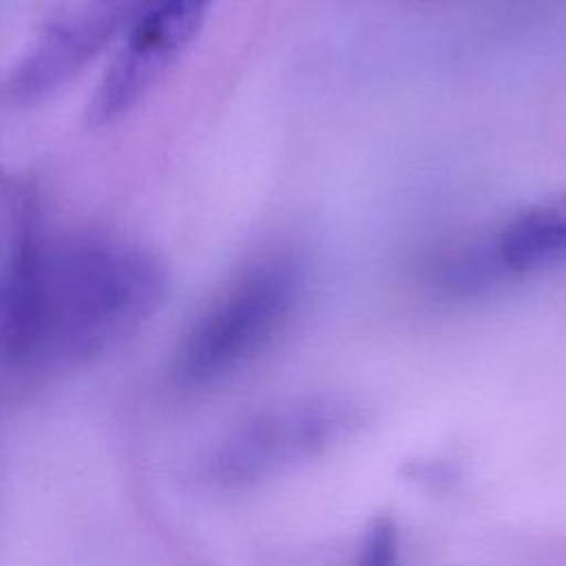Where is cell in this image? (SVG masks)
<instances>
[{"label":"cell","instance_id":"cell-1","mask_svg":"<svg viewBox=\"0 0 566 566\" xmlns=\"http://www.w3.org/2000/svg\"><path fill=\"white\" fill-rule=\"evenodd\" d=\"M0 354L7 369L64 371L139 332L170 272L146 245L97 230L49 234L29 188L7 197Z\"/></svg>","mask_w":566,"mask_h":566},{"label":"cell","instance_id":"cell-2","mask_svg":"<svg viewBox=\"0 0 566 566\" xmlns=\"http://www.w3.org/2000/svg\"><path fill=\"white\" fill-rule=\"evenodd\" d=\"M303 292V270L276 252L250 263L199 314L175 360L186 385L228 376L259 354L290 321Z\"/></svg>","mask_w":566,"mask_h":566},{"label":"cell","instance_id":"cell-3","mask_svg":"<svg viewBox=\"0 0 566 566\" xmlns=\"http://www.w3.org/2000/svg\"><path fill=\"white\" fill-rule=\"evenodd\" d=\"M363 418L354 400L327 394L268 407L226 431L203 453L197 475L223 489L261 482L332 449Z\"/></svg>","mask_w":566,"mask_h":566},{"label":"cell","instance_id":"cell-4","mask_svg":"<svg viewBox=\"0 0 566 566\" xmlns=\"http://www.w3.org/2000/svg\"><path fill=\"white\" fill-rule=\"evenodd\" d=\"M210 4L212 0H139L93 93L86 119L106 126L128 115L190 46Z\"/></svg>","mask_w":566,"mask_h":566},{"label":"cell","instance_id":"cell-5","mask_svg":"<svg viewBox=\"0 0 566 566\" xmlns=\"http://www.w3.org/2000/svg\"><path fill=\"white\" fill-rule=\"evenodd\" d=\"M139 0H60L13 64L4 93L31 106L64 88L113 42L119 44Z\"/></svg>","mask_w":566,"mask_h":566},{"label":"cell","instance_id":"cell-6","mask_svg":"<svg viewBox=\"0 0 566 566\" xmlns=\"http://www.w3.org/2000/svg\"><path fill=\"white\" fill-rule=\"evenodd\" d=\"M559 263H566V192L511 217L480 254L451 270V279L471 285L484 274H528Z\"/></svg>","mask_w":566,"mask_h":566},{"label":"cell","instance_id":"cell-7","mask_svg":"<svg viewBox=\"0 0 566 566\" xmlns=\"http://www.w3.org/2000/svg\"><path fill=\"white\" fill-rule=\"evenodd\" d=\"M398 528L389 517L376 520L365 537L356 566H398Z\"/></svg>","mask_w":566,"mask_h":566}]
</instances>
